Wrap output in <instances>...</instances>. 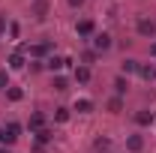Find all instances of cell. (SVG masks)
<instances>
[{
	"label": "cell",
	"mask_w": 156,
	"mask_h": 153,
	"mask_svg": "<svg viewBox=\"0 0 156 153\" xmlns=\"http://www.w3.org/2000/svg\"><path fill=\"white\" fill-rule=\"evenodd\" d=\"M138 75L144 78V81H153V78H156V69H153V66H138Z\"/></svg>",
	"instance_id": "14"
},
{
	"label": "cell",
	"mask_w": 156,
	"mask_h": 153,
	"mask_svg": "<svg viewBox=\"0 0 156 153\" xmlns=\"http://www.w3.org/2000/svg\"><path fill=\"white\" fill-rule=\"evenodd\" d=\"M36 138L42 141V144H45V141H51V129H39V132H36Z\"/></svg>",
	"instance_id": "21"
},
{
	"label": "cell",
	"mask_w": 156,
	"mask_h": 153,
	"mask_svg": "<svg viewBox=\"0 0 156 153\" xmlns=\"http://www.w3.org/2000/svg\"><path fill=\"white\" fill-rule=\"evenodd\" d=\"M114 90H117V96H123L126 90H129V81L120 75V78H114Z\"/></svg>",
	"instance_id": "13"
},
{
	"label": "cell",
	"mask_w": 156,
	"mask_h": 153,
	"mask_svg": "<svg viewBox=\"0 0 156 153\" xmlns=\"http://www.w3.org/2000/svg\"><path fill=\"white\" fill-rule=\"evenodd\" d=\"M153 30H156V24H153V21L138 18V33H141V36H153Z\"/></svg>",
	"instance_id": "7"
},
{
	"label": "cell",
	"mask_w": 156,
	"mask_h": 153,
	"mask_svg": "<svg viewBox=\"0 0 156 153\" xmlns=\"http://www.w3.org/2000/svg\"><path fill=\"white\" fill-rule=\"evenodd\" d=\"M150 54H153V57H156V42H153V45H150Z\"/></svg>",
	"instance_id": "25"
},
{
	"label": "cell",
	"mask_w": 156,
	"mask_h": 153,
	"mask_svg": "<svg viewBox=\"0 0 156 153\" xmlns=\"http://www.w3.org/2000/svg\"><path fill=\"white\" fill-rule=\"evenodd\" d=\"M9 69H24V51H21V48L9 57Z\"/></svg>",
	"instance_id": "9"
},
{
	"label": "cell",
	"mask_w": 156,
	"mask_h": 153,
	"mask_svg": "<svg viewBox=\"0 0 156 153\" xmlns=\"http://www.w3.org/2000/svg\"><path fill=\"white\" fill-rule=\"evenodd\" d=\"M9 36H12V39H18V36H21V27H18V24H15V21L9 24Z\"/></svg>",
	"instance_id": "22"
},
{
	"label": "cell",
	"mask_w": 156,
	"mask_h": 153,
	"mask_svg": "<svg viewBox=\"0 0 156 153\" xmlns=\"http://www.w3.org/2000/svg\"><path fill=\"white\" fill-rule=\"evenodd\" d=\"M0 141H3V129H0Z\"/></svg>",
	"instance_id": "27"
},
{
	"label": "cell",
	"mask_w": 156,
	"mask_h": 153,
	"mask_svg": "<svg viewBox=\"0 0 156 153\" xmlns=\"http://www.w3.org/2000/svg\"><path fill=\"white\" fill-rule=\"evenodd\" d=\"M138 66H141V63H135V60H123V75H135Z\"/></svg>",
	"instance_id": "15"
},
{
	"label": "cell",
	"mask_w": 156,
	"mask_h": 153,
	"mask_svg": "<svg viewBox=\"0 0 156 153\" xmlns=\"http://www.w3.org/2000/svg\"><path fill=\"white\" fill-rule=\"evenodd\" d=\"M0 153H9V150H6V147H0Z\"/></svg>",
	"instance_id": "26"
},
{
	"label": "cell",
	"mask_w": 156,
	"mask_h": 153,
	"mask_svg": "<svg viewBox=\"0 0 156 153\" xmlns=\"http://www.w3.org/2000/svg\"><path fill=\"white\" fill-rule=\"evenodd\" d=\"M12 84H9V72L6 69H0V90H9Z\"/></svg>",
	"instance_id": "18"
},
{
	"label": "cell",
	"mask_w": 156,
	"mask_h": 153,
	"mask_svg": "<svg viewBox=\"0 0 156 153\" xmlns=\"http://www.w3.org/2000/svg\"><path fill=\"white\" fill-rule=\"evenodd\" d=\"M30 12H33L36 18H45V15H48V0H33V3H30Z\"/></svg>",
	"instance_id": "4"
},
{
	"label": "cell",
	"mask_w": 156,
	"mask_h": 153,
	"mask_svg": "<svg viewBox=\"0 0 156 153\" xmlns=\"http://www.w3.org/2000/svg\"><path fill=\"white\" fill-rule=\"evenodd\" d=\"M21 135V123H6V129H3V144H15Z\"/></svg>",
	"instance_id": "1"
},
{
	"label": "cell",
	"mask_w": 156,
	"mask_h": 153,
	"mask_svg": "<svg viewBox=\"0 0 156 153\" xmlns=\"http://www.w3.org/2000/svg\"><path fill=\"white\" fill-rule=\"evenodd\" d=\"M126 147H129L132 153H138L141 147H144V138H141V135H129V138H126Z\"/></svg>",
	"instance_id": "8"
},
{
	"label": "cell",
	"mask_w": 156,
	"mask_h": 153,
	"mask_svg": "<svg viewBox=\"0 0 156 153\" xmlns=\"http://www.w3.org/2000/svg\"><path fill=\"white\" fill-rule=\"evenodd\" d=\"M120 108H123V99H120V96H114V99H108V111H120Z\"/></svg>",
	"instance_id": "16"
},
{
	"label": "cell",
	"mask_w": 156,
	"mask_h": 153,
	"mask_svg": "<svg viewBox=\"0 0 156 153\" xmlns=\"http://www.w3.org/2000/svg\"><path fill=\"white\" fill-rule=\"evenodd\" d=\"M54 120H57V123H66V120H69V111H66V108H57V111H54Z\"/></svg>",
	"instance_id": "19"
},
{
	"label": "cell",
	"mask_w": 156,
	"mask_h": 153,
	"mask_svg": "<svg viewBox=\"0 0 156 153\" xmlns=\"http://www.w3.org/2000/svg\"><path fill=\"white\" fill-rule=\"evenodd\" d=\"M75 81L78 84H87V81H90V69H87V66H78L75 69Z\"/></svg>",
	"instance_id": "11"
},
{
	"label": "cell",
	"mask_w": 156,
	"mask_h": 153,
	"mask_svg": "<svg viewBox=\"0 0 156 153\" xmlns=\"http://www.w3.org/2000/svg\"><path fill=\"white\" fill-rule=\"evenodd\" d=\"M93 30H96L93 18H81V21L75 24V33H78V36H93Z\"/></svg>",
	"instance_id": "2"
},
{
	"label": "cell",
	"mask_w": 156,
	"mask_h": 153,
	"mask_svg": "<svg viewBox=\"0 0 156 153\" xmlns=\"http://www.w3.org/2000/svg\"><path fill=\"white\" fill-rule=\"evenodd\" d=\"M93 48L96 51H108L111 48V33H96L93 36Z\"/></svg>",
	"instance_id": "3"
},
{
	"label": "cell",
	"mask_w": 156,
	"mask_h": 153,
	"mask_svg": "<svg viewBox=\"0 0 156 153\" xmlns=\"http://www.w3.org/2000/svg\"><path fill=\"white\" fill-rule=\"evenodd\" d=\"M66 87H69V81H66L63 75H57V78H54V90H66Z\"/></svg>",
	"instance_id": "20"
},
{
	"label": "cell",
	"mask_w": 156,
	"mask_h": 153,
	"mask_svg": "<svg viewBox=\"0 0 156 153\" xmlns=\"http://www.w3.org/2000/svg\"><path fill=\"white\" fill-rule=\"evenodd\" d=\"M42 123H45V117H42V114H33V117H30V129H36V132H39Z\"/></svg>",
	"instance_id": "17"
},
{
	"label": "cell",
	"mask_w": 156,
	"mask_h": 153,
	"mask_svg": "<svg viewBox=\"0 0 156 153\" xmlns=\"http://www.w3.org/2000/svg\"><path fill=\"white\" fill-rule=\"evenodd\" d=\"M69 6H72V9H78V6H84V0H69Z\"/></svg>",
	"instance_id": "23"
},
{
	"label": "cell",
	"mask_w": 156,
	"mask_h": 153,
	"mask_svg": "<svg viewBox=\"0 0 156 153\" xmlns=\"http://www.w3.org/2000/svg\"><path fill=\"white\" fill-rule=\"evenodd\" d=\"M24 51H27L30 57H42V54L48 51V42H42V45H30V48H24Z\"/></svg>",
	"instance_id": "10"
},
{
	"label": "cell",
	"mask_w": 156,
	"mask_h": 153,
	"mask_svg": "<svg viewBox=\"0 0 156 153\" xmlns=\"http://www.w3.org/2000/svg\"><path fill=\"white\" fill-rule=\"evenodd\" d=\"M6 99H9V102H21V99H24V90H21V87H9V90H6Z\"/></svg>",
	"instance_id": "12"
},
{
	"label": "cell",
	"mask_w": 156,
	"mask_h": 153,
	"mask_svg": "<svg viewBox=\"0 0 156 153\" xmlns=\"http://www.w3.org/2000/svg\"><path fill=\"white\" fill-rule=\"evenodd\" d=\"M75 111H78V114H87V111H93V99H87V96L75 99Z\"/></svg>",
	"instance_id": "6"
},
{
	"label": "cell",
	"mask_w": 156,
	"mask_h": 153,
	"mask_svg": "<svg viewBox=\"0 0 156 153\" xmlns=\"http://www.w3.org/2000/svg\"><path fill=\"white\" fill-rule=\"evenodd\" d=\"M153 120H156V114H153V111H147V108L135 114V123H138V126H153Z\"/></svg>",
	"instance_id": "5"
},
{
	"label": "cell",
	"mask_w": 156,
	"mask_h": 153,
	"mask_svg": "<svg viewBox=\"0 0 156 153\" xmlns=\"http://www.w3.org/2000/svg\"><path fill=\"white\" fill-rule=\"evenodd\" d=\"M3 30H6V18H0V33H3Z\"/></svg>",
	"instance_id": "24"
}]
</instances>
